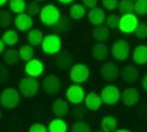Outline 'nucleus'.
Wrapping results in <instances>:
<instances>
[{
	"label": "nucleus",
	"mask_w": 147,
	"mask_h": 132,
	"mask_svg": "<svg viewBox=\"0 0 147 132\" xmlns=\"http://www.w3.org/2000/svg\"><path fill=\"white\" fill-rule=\"evenodd\" d=\"M14 25L20 31H28L33 26V19L29 14L21 13L18 14L14 19Z\"/></svg>",
	"instance_id": "obj_16"
},
{
	"label": "nucleus",
	"mask_w": 147,
	"mask_h": 132,
	"mask_svg": "<svg viewBox=\"0 0 147 132\" xmlns=\"http://www.w3.org/2000/svg\"><path fill=\"white\" fill-rule=\"evenodd\" d=\"M119 0H102V6L109 11L114 10L117 7H119Z\"/></svg>",
	"instance_id": "obj_39"
},
{
	"label": "nucleus",
	"mask_w": 147,
	"mask_h": 132,
	"mask_svg": "<svg viewBox=\"0 0 147 132\" xmlns=\"http://www.w3.org/2000/svg\"><path fill=\"white\" fill-rule=\"evenodd\" d=\"M73 64V57L68 53H61L55 57V65L58 68L67 69L71 66Z\"/></svg>",
	"instance_id": "obj_22"
},
{
	"label": "nucleus",
	"mask_w": 147,
	"mask_h": 132,
	"mask_svg": "<svg viewBox=\"0 0 147 132\" xmlns=\"http://www.w3.org/2000/svg\"><path fill=\"white\" fill-rule=\"evenodd\" d=\"M81 1H82V3L85 5V7L90 8V9L96 8V6L98 5V2H99V0H81Z\"/></svg>",
	"instance_id": "obj_41"
},
{
	"label": "nucleus",
	"mask_w": 147,
	"mask_h": 132,
	"mask_svg": "<svg viewBox=\"0 0 147 132\" xmlns=\"http://www.w3.org/2000/svg\"><path fill=\"white\" fill-rule=\"evenodd\" d=\"M26 6L28 5L25 3L24 0H11L9 3L11 11L18 14H21L24 10H26Z\"/></svg>",
	"instance_id": "obj_31"
},
{
	"label": "nucleus",
	"mask_w": 147,
	"mask_h": 132,
	"mask_svg": "<svg viewBox=\"0 0 147 132\" xmlns=\"http://www.w3.org/2000/svg\"><path fill=\"white\" fill-rule=\"evenodd\" d=\"M8 79V70L6 67H3L2 65L0 66V81L1 82H7Z\"/></svg>",
	"instance_id": "obj_42"
},
{
	"label": "nucleus",
	"mask_w": 147,
	"mask_h": 132,
	"mask_svg": "<svg viewBox=\"0 0 147 132\" xmlns=\"http://www.w3.org/2000/svg\"><path fill=\"white\" fill-rule=\"evenodd\" d=\"M61 39L55 34H49L44 37L42 41V51L47 55H56L61 50Z\"/></svg>",
	"instance_id": "obj_2"
},
{
	"label": "nucleus",
	"mask_w": 147,
	"mask_h": 132,
	"mask_svg": "<svg viewBox=\"0 0 147 132\" xmlns=\"http://www.w3.org/2000/svg\"><path fill=\"white\" fill-rule=\"evenodd\" d=\"M61 83L56 75H46L42 81V89L46 95H56L61 90Z\"/></svg>",
	"instance_id": "obj_10"
},
{
	"label": "nucleus",
	"mask_w": 147,
	"mask_h": 132,
	"mask_svg": "<svg viewBox=\"0 0 147 132\" xmlns=\"http://www.w3.org/2000/svg\"><path fill=\"white\" fill-rule=\"evenodd\" d=\"M100 74L102 76L104 82L107 83L115 82L119 79V77L121 75L119 66L112 62H108V63L103 64L101 67V70H100Z\"/></svg>",
	"instance_id": "obj_11"
},
{
	"label": "nucleus",
	"mask_w": 147,
	"mask_h": 132,
	"mask_svg": "<svg viewBox=\"0 0 147 132\" xmlns=\"http://www.w3.org/2000/svg\"><path fill=\"white\" fill-rule=\"evenodd\" d=\"M47 129H49V132H67L68 127L67 123L63 119L55 118L49 121Z\"/></svg>",
	"instance_id": "obj_23"
},
{
	"label": "nucleus",
	"mask_w": 147,
	"mask_h": 132,
	"mask_svg": "<svg viewBox=\"0 0 147 132\" xmlns=\"http://www.w3.org/2000/svg\"><path fill=\"white\" fill-rule=\"evenodd\" d=\"M92 34L94 40H97L98 42H104L111 35V29H109L108 26H99L93 30Z\"/></svg>",
	"instance_id": "obj_24"
},
{
	"label": "nucleus",
	"mask_w": 147,
	"mask_h": 132,
	"mask_svg": "<svg viewBox=\"0 0 147 132\" xmlns=\"http://www.w3.org/2000/svg\"><path fill=\"white\" fill-rule=\"evenodd\" d=\"M38 11H40V7H38L36 1H31V2L28 3V6H26V12H28L29 16H31V17H36Z\"/></svg>",
	"instance_id": "obj_35"
},
{
	"label": "nucleus",
	"mask_w": 147,
	"mask_h": 132,
	"mask_svg": "<svg viewBox=\"0 0 147 132\" xmlns=\"http://www.w3.org/2000/svg\"><path fill=\"white\" fill-rule=\"evenodd\" d=\"M100 127L104 132H115L117 128V118H114L113 116H104L101 119Z\"/></svg>",
	"instance_id": "obj_21"
},
{
	"label": "nucleus",
	"mask_w": 147,
	"mask_h": 132,
	"mask_svg": "<svg viewBox=\"0 0 147 132\" xmlns=\"http://www.w3.org/2000/svg\"><path fill=\"white\" fill-rule=\"evenodd\" d=\"M19 54H20V58L22 61L29 62L34 56V50L31 45H22L19 50Z\"/></svg>",
	"instance_id": "obj_30"
},
{
	"label": "nucleus",
	"mask_w": 147,
	"mask_h": 132,
	"mask_svg": "<svg viewBox=\"0 0 147 132\" xmlns=\"http://www.w3.org/2000/svg\"><path fill=\"white\" fill-rule=\"evenodd\" d=\"M41 22L46 26H53L61 20V11L55 5H46L41 9L40 12Z\"/></svg>",
	"instance_id": "obj_1"
},
{
	"label": "nucleus",
	"mask_w": 147,
	"mask_h": 132,
	"mask_svg": "<svg viewBox=\"0 0 147 132\" xmlns=\"http://www.w3.org/2000/svg\"><path fill=\"white\" fill-rule=\"evenodd\" d=\"M140 24L138 18L134 13H127L123 14L120 18V23H119V30L123 34H131L135 33L137 26Z\"/></svg>",
	"instance_id": "obj_3"
},
{
	"label": "nucleus",
	"mask_w": 147,
	"mask_h": 132,
	"mask_svg": "<svg viewBox=\"0 0 147 132\" xmlns=\"http://www.w3.org/2000/svg\"><path fill=\"white\" fill-rule=\"evenodd\" d=\"M88 18H89V21L91 22L92 24L94 25H100L102 24L105 20V13H104V10L101 9V8H92L90 9V11L88 13Z\"/></svg>",
	"instance_id": "obj_19"
},
{
	"label": "nucleus",
	"mask_w": 147,
	"mask_h": 132,
	"mask_svg": "<svg viewBox=\"0 0 147 132\" xmlns=\"http://www.w3.org/2000/svg\"><path fill=\"white\" fill-rule=\"evenodd\" d=\"M102 104H103V102H102L101 97H99V95H97L96 93H89L88 95H86V98H85V106H86L89 110H92V111L99 110Z\"/></svg>",
	"instance_id": "obj_18"
},
{
	"label": "nucleus",
	"mask_w": 147,
	"mask_h": 132,
	"mask_svg": "<svg viewBox=\"0 0 147 132\" xmlns=\"http://www.w3.org/2000/svg\"><path fill=\"white\" fill-rule=\"evenodd\" d=\"M115 132H131V131L127 130V129H117Z\"/></svg>",
	"instance_id": "obj_46"
},
{
	"label": "nucleus",
	"mask_w": 147,
	"mask_h": 132,
	"mask_svg": "<svg viewBox=\"0 0 147 132\" xmlns=\"http://www.w3.org/2000/svg\"><path fill=\"white\" fill-rule=\"evenodd\" d=\"M69 112V106L64 98H57L52 105V113L55 118L64 117Z\"/></svg>",
	"instance_id": "obj_15"
},
{
	"label": "nucleus",
	"mask_w": 147,
	"mask_h": 132,
	"mask_svg": "<svg viewBox=\"0 0 147 132\" xmlns=\"http://www.w3.org/2000/svg\"><path fill=\"white\" fill-rule=\"evenodd\" d=\"M55 29L57 33H64V32L68 31L69 29V22H68L67 18H63L58 21V23L55 25Z\"/></svg>",
	"instance_id": "obj_36"
},
{
	"label": "nucleus",
	"mask_w": 147,
	"mask_h": 132,
	"mask_svg": "<svg viewBox=\"0 0 147 132\" xmlns=\"http://www.w3.org/2000/svg\"><path fill=\"white\" fill-rule=\"evenodd\" d=\"M19 89L21 91V94L25 97H34L38 93V83L36 78H33L30 76L23 77L20 83H19Z\"/></svg>",
	"instance_id": "obj_6"
},
{
	"label": "nucleus",
	"mask_w": 147,
	"mask_h": 132,
	"mask_svg": "<svg viewBox=\"0 0 147 132\" xmlns=\"http://www.w3.org/2000/svg\"><path fill=\"white\" fill-rule=\"evenodd\" d=\"M12 23V16L7 9L0 11V29H8Z\"/></svg>",
	"instance_id": "obj_28"
},
{
	"label": "nucleus",
	"mask_w": 147,
	"mask_h": 132,
	"mask_svg": "<svg viewBox=\"0 0 147 132\" xmlns=\"http://www.w3.org/2000/svg\"><path fill=\"white\" fill-rule=\"evenodd\" d=\"M135 35L140 39H147V24L146 23H140L136 31H135Z\"/></svg>",
	"instance_id": "obj_38"
},
{
	"label": "nucleus",
	"mask_w": 147,
	"mask_h": 132,
	"mask_svg": "<svg viewBox=\"0 0 147 132\" xmlns=\"http://www.w3.org/2000/svg\"><path fill=\"white\" fill-rule=\"evenodd\" d=\"M59 3L61 5H69V3H71L74 0H57Z\"/></svg>",
	"instance_id": "obj_44"
},
{
	"label": "nucleus",
	"mask_w": 147,
	"mask_h": 132,
	"mask_svg": "<svg viewBox=\"0 0 147 132\" xmlns=\"http://www.w3.org/2000/svg\"><path fill=\"white\" fill-rule=\"evenodd\" d=\"M134 11L138 16L147 14V0H136L134 6Z\"/></svg>",
	"instance_id": "obj_33"
},
{
	"label": "nucleus",
	"mask_w": 147,
	"mask_h": 132,
	"mask_svg": "<svg viewBox=\"0 0 147 132\" xmlns=\"http://www.w3.org/2000/svg\"><path fill=\"white\" fill-rule=\"evenodd\" d=\"M85 98H86L85 89L81 87L79 84L70 85L66 90V99L71 105L77 106V105L81 104V101L85 100Z\"/></svg>",
	"instance_id": "obj_8"
},
{
	"label": "nucleus",
	"mask_w": 147,
	"mask_h": 132,
	"mask_svg": "<svg viewBox=\"0 0 147 132\" xmlns=\"http://www.w3.org/2000/svg\"><path fill=\"white\" fill-rule=\"evenodd\" d=\"M135 3L133 0H121L119 3V11L123 14H127V13H132L134 11Z\"/></svg>",
	"instance_id": "obj_32"
},
{
	"label": "nucleus",
	"mask_w": 147,
	"mask_h": 132,
	"mask_svg": "<svg viewBox=\"0 0 147 132\" xmlns=\"http://www.w3.org/2000/svg\"><path fill=\"white\" fill-rule=\"evenodd\" d=\"M43 39H44L43 33H42L41 30H38V29H33L28 34V41H29V43L32 46H37V45L42 44Z\"/></svg>",
	"instance_id": "obj_25"
},
{
	"label": "nucleus",
	"mask_w": 147,
	"mask_h": 132,
	"mask_svg": "<svg viewBox=\"0 0 147 132\" xmlns=\"http://www.w3.org/2000/svg\"><path fill=\"white\" fill-rule=\"evenodd\" d=\"M70 17L73 18L74 20H81L85 16H86V8L80 5V3H76L71 8H70Z\"/></svg>",
	"instance_id": "obj_27"
},
{
	"label": "nucleus",
	"mask_w": 147,
	"mask_h": 132,
	"mask_svg": "<svg viewBox=\"0 0 147 132\" xmlns=\"http://www.w3.org/2000/svg\"><path fill=\"white\" fill-rule=\"evenodd\" d=\"M19 58H20V54L18 51L14 49L8 50L3 55V61L8 65H14L19 61Z\"/></svg>",
	"instance_id": "obj_29"
},
{
	"label": "nucleus",
	"mask_w": 147,
	"mask_h": 132,
	"mask_svg": "<svg viewBox=\"0 0 147 132\" xmlns=\"http://www.w3.org/2000/svg\"><path fill=\"white\" fill-rule=\"evenodd\" d=\"M7 3V0H0V6H5Z\"/></svg>",
	"instance_id": "obj_47"
},
{
	"label": "nucleus",
	"mask_w": 147,
	"mask_h": 132,
	"mask_svg": "<svg viewBox=\"0 0 147 132\" xmlns=\"http://www.w3.org/2000/svg\"><path fill=\"white\" fill-rule=\"evenodd\" d=\"M91 54L94 60H97V61H104L108 57V54H109L108 46L105 44L99 42V43H97L92 47Z\"/></svg>",
	"instance_id": "obj_20"
},
{
	"label": "nucleus",
	"mask_w": 147,
	"mask_h": 132,
	"mask_svg": "<svg viewBox=\"0 0 147 132\" xmlns=\"http://www.w3.org/2000/svg\"><path fill=\"white\" fill-rule=\"evenodd\" d=\"M1 40L6 43V45L8 46H12V45H16L19 41V35L17 31H13V30H8V31H5V33L2 34L1 37Z\"/></svg>",
	"instance_id": "obj_26"
},
{
	"label": "nucleus",
	"mask_w": 147,
	"mask_h": 132,
	"mask_svg": "<svg viewBox=\"0 0 147 132\" xmlns=\"http://www.w3.org/2000/svg\"><path fill=\"white\" fill-rule=\"evenodd\" d=\"M122 102L126 107H133L140 101V91L135 87H127L122 93Z\"/></svg>",
	"instance_id": "obj_13"
},
{
	"label": "nucleus",
	"mask_w": 147,
	"mask_h": 132,
	"mask_svg": "<svg viewBox=\"0 0 147 132\" xmlns=\"http://www.w3.org/2000/svg\"><path fill=\"white\" fill-rule=\"evenodd\" d=\"M24 72L25 74L33 78H37L43 74L44 72V64L42 61L37 58H32L29 62H26L24 65Z\"/></svg>",
	"instance_id": "obj_12"
},
{
	"label": "nucleus",
	"mask_w": 147,
	"mask_h": 132,
	"mask_svg": "<svg viewBox=\"0 0 147 132\" xmlns=\"http://www.w3.org/2000/svg\"><path fill=\"white\" fill-rule=\"evenodd\" d=\"M129 54H131V46L126 41L119 40V41L113 43V45H112V55L115 60L123 62L129 56Z\"/></svg>",
	"instance_id": "obj_9"
},
{
	"label": "nucleus",
	"mask_w": 147,
	"mask_h": 132,
	"mask_svg": "<svg viewBox=\"0 0 147 132\" xmlns=\"http://www.w3.org/2000/svg\"><path fill=\"white\" fill-rule=\"evenodd\" d=\"M5 46H6V43L2 40H0V53H2L5 51Z\"/></svg>",
	"instance_id": "obj_45"
},
{
	"label": "nucleus",
	"mask_w": 147,
	"mask_h": 132,
	"mask_svg": "<svg viewBox=\"0 0 147 132\" xmlns=\"http://www.w3.org/2000/svg\"><path fill=\"white\" fill-rule=\"evenodd\" d=\"M29 132H49V129L46 126H44L43 123H33L32 126L29 128Z\"/></svg>",
	"instance_id": "obj_40"
},
{
	"label": "nucleus",
	"mask_w": 147,
	"mask_h": 132,
	"mask_svg": "<svg viewBox=\"0 0 147 132\" xmlns=\"http://www.w3.org/2000/svg\"><path fill=\"white\" fill-rule=\"evenodd\" d=\"M100 97H101L103 104L111 106V105H115L117 101L120 100V98L122 97V95L120 93V89L117 86H114V85H107L101 90Z\"/></svg>",
	"instance_id": "obj_7"
},
{
	"label": "nucleus",
	"mask_w": 147,
	"mask_h": 132,
	"mask_svg": "<svg viewBox=\"0 0 147 132\" xmlns=\"http://www.w3.org/2000/svg\"><path fill=\"white\" fill-rule=\"evenodd\" d=\"M140 76V72L138 68L134 66L133 64H126L123 66L122 70H121V77L123 81L126 83H134Z\"/></svg>",
	"instance_id": "obj_14"
},
{
	"label": "nucleus",
	"mask_w": 147,
	"mask_h": 132,
	"mask_svg": "<svg viewBox=\"0 0 147 132\" xmlns=\"http://www.w3.org/2000/svg\"><path fill=\"white\" fill-rule=\"evenodd\" d=\"M0 104L3 108L13 109L20 104V94L14 88H7L0 96Z\"/></svg>",
	"instance_id": "obj_5"
},
{
	"label": "nucleus",
	"mask_w": 147,
	"mask_h": 132,
	"mask_svg": "<svg viewBox=\"0 0 147 132\" xmlns=\"http://www.w3.org/2000/svg\"><path fill=\"white\" fill-rule=\"evenodd\" d=\"M119 23H120V18L117 14H111L107 18V24L109 29H115L119 28Z\"/></svg>",
	"instance_id": "obj_37"
},
{
	"label": "nucleus",
	"mask_w": 147,
	"mask_h": 132,
	"mask_svg": "<svg viewBox=\"0 0 147 132\" xmlns=\"http://www.w3.org/2000/svg\"><path fill=\"white\" fill-rule=\"evenodd\" d=\"M132 58L137 65H145L147 64V45L141 44L134 49L132 54Z\"/></svg>",
	"instance_id": "obj_17"
},
{
	"label": "nucleus",
	"mask_w": 147,
	"mask_h": 132,
	"mask_svg": "<svg viewBox=\"0 0 147 132\" xmlns=\"http://www.w3.org/2000/svg\"><path fill=\"white\" fill-rule=\"evenodd\" d=\"M142 87L144 89V91L147 94V73L143 77V81H142Z\"/></svg>",
	"instance_id": "obj_43"
},
{
	"label": "nucleus",
	"mask_w": 147,
	"mask_h": 132,
	"mask_svg": "<svg viewBox=\"0 0 147 132\" xmlns=\"http://www.w3.org/2000/svg\"><path fill=\"white\" fill-rule=\"evenodd\" d=\"M36 1H44V0H36Z\"/></svg>",
	"instance_id": "obj_49"
},
{
	"label": "nucleus",
	"mask_w": 147,
	"mask_h": 132,
	"mask_svg": "<svg viewBox=\"0 0 147 132\" xmlns=\"http://www.w3.org/2000/svg\"><path fill=\"white\" fill-rule=\"evenodd\" d=\"M90 76V69L86 64L77 63L70 68L69 77L74 84H84Z\"/></svg>",
	"instance_id": "obj_4"
},
{
	"label": "nucleus",
	"mask_w": 147,
	"mask_h": 132,
	"mask_svg": "<svg viewBox=\"0 0 147 132\" xmlns=\"http://www.w3.org/2000/svg\"><path fill=\"white\" fill-rule=\"evenodd\" d=\"M93 132H104V131H103V130H101V129H96Z\"/></svg>",
	"instance_id": "obj_48"
},
{
	"label": "nucleus",
	"mask_w": 147,
	"mask_h": 132,
	"mask_svg": "<svg viewBox=\"0 0 147 132\" xmlns=\"http://www.w3.org/2000/svg\"><path fill=\"white\" fill-rule=\"evenodd\" d=\"M71 132H90V126L86 121H82V120L76 121L74 122Z\"/></svg>",
	"instance_id": "obj_34"
}]
</instances>
